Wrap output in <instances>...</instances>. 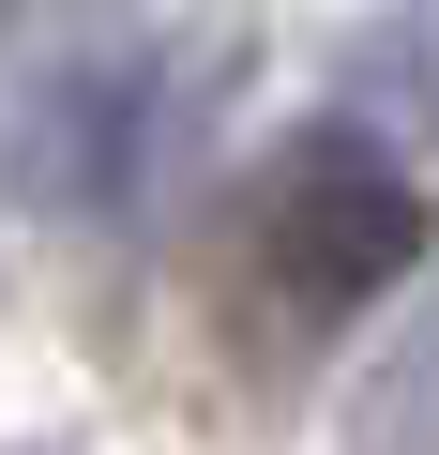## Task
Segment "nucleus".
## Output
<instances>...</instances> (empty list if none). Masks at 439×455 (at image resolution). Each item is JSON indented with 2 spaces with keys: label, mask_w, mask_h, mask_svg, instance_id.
Wrapping results in <instances>:
<instances>
[{
  "label": "nucleus",
  "mask_w": 439,
  "mask_h": 455,
  "mask_svg": "<svg viewBox=\"0 0 439 455\" xmlns=\"http://www.w3.org/2000/svg\"><path fill=\"white\" fill-rule=\"evenodd\" d=\"M228 92V31H137L106 0H16L0 16V182L31 212H152L197 167Z\"/></svg>",
  "instance_id": "obj_1"
},
{
  "label": "nucleus",
  "mask_w": 439,
  "mask_h": 455,
  "mask_svg": "<svg viewBox=\"0 0 439 455\" xmlns=\"http://www.w3.org/2000/svg\"><path fill=\"white\" fill-rule=\"evenodd\" d=\"M424 243H439V212H424V167L394 137H364L349 107L273 137V167H258V289L288 319H364L379 289L424 274Z\"/></svg>",
  "instance_id": "obj_2"
},
{
  "label": "nucleus",
  "mask_w": 439,
  "mask_h": 455,
  "mask_svg": "<svg viewBox=\"0 0 439 455\" xmlns=\"http://www.w3.org/2000/svg\"><path fill=\"white\" fill-rule=\"evenodd\" d=\"M364 137H394L409 167L439 152V0H379V16L349 31V92H333Z\"/></svg>",
  "instance_id": "obj_3"
},
{
  "label": "nucleus",
  "mask_w": 439,
  "mask_h": 455,
  "mask_svg": "<svg viewBox=\"0 0 439 455\" xmlns=\"http://www.w3.org/2000/svg\"><path fill=\"white\" fill-rule=\"evenodd\" d=\"M349 455H439V304L394 319V349L364 364V395H349Z\"/></svg>",
  "instance_id": "obj_4"
}]
</instances>
